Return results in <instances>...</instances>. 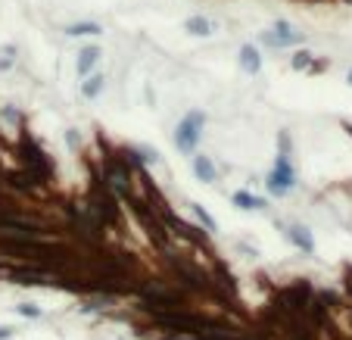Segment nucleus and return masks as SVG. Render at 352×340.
I'll use <instances>...</instances> for the list:
<instances>
[{
  "instance_id": "obj_1",
  "label": "nucleus",
  "mask_w": 352,
  "mask_h": 340,
  "mask_svg": "<svg viewBox=\"0 0 352 340\" xmlns=\"http://www.w3.org/2000/svg\"><path fill=\"white\" fill-rule=\"evenodd\" d=\"M203 125H206V113H199V109L187 113L184 119L178 122V128H175V147H178L181 153H193L199 138H203Z\"/></svg>"
},
{
  "instance_id": "obj_2",
  "label": "nucleus",
  "mask_w": 352,
  "mask_h": 340,
  "mask_svg": "<svg viewBox=\"0 0 352 340\" xmlns=\"http://www.w3.org/2000/svg\"><path fill=\"white\" fill-rule=\"evenodd\" d=\"M265 187H268V193H272V197H287V193L296 187V172H293L290 156L278 153L274 169L268 172V178H265Z\"/></svg>"
},
{
  "instance_id": "obj_3",
  "label": "nucleus",
  "mask_w": 352,
  "mask_h": 340,
  "mask_svg": "<svg viewBox=\"0 0 352 340\" xmlns=\"http://www.w3.org/2000/svg\"><path fill=\"white\" fill-rule=\"evenodd\" d=\"M262 41H265L268 47H278V50H280V47L299 44V41H302V34H299V32H293V28H290V22H287V19H278V22H274V28H272V32H265V34H262Z\"/></svg>"
},
{
  "instance_id": "obj_4",
  "label": "nucleus",
  "mask_w": 352,
  "mask_h": 340,
  "mask_svg": "<svg viewBox=\"0 0 352 340\" xmlns=\"http://www.w3.org/2000/svg\"><path fill=\"white\" fill-rule=\"evenodd\" d=\"M193 175H197L203 184H215V178H219V169H215V162L209 160V156H193Z\"/></svg>"
},
{
  "instance_id": "obj_5",
  "label": "nucleus",
  "mask_w": 352,
  "mask_h": 340,
  "mask_svg": "<svg viewBox=\"0 0 352 340\" xmlns=\"http://www.w3.org/2000/svg\"><path fill=\"white\" fill-rule=\"evenodd\" d=\"M240 69H243L246 75H259V69H262V54L256 50L253 44H243V47H240Z\"/></svg>"
},
{
  "instance_id": "obj_6",
  "label": "nucleus",
  "mask_w": 352,
  "mask_h": 340,
  "mask_svg": "<svg viewBox=\"0 0 352 340\" xmlns=\"http://www.w3.org/2000/svg\"><path fill=\"white\" fill-rule=\"evenodd\" d=\"M100 60V47H85V50H78V60H75V72L85 78V75H91V69L97 66Z\"/></svg>"
},
{
  "instance_id": "obj_7",
  "label": "nucleus",
  "mask_w": 352,
  "mask_h": 340,
  "mask_svg": "<svg viewBox=\"0 0 352 340\" xmlns=\"http://www.w3.org/2000/svg\"><path fill=\"white\" fill-rule=\"evenodd\" d=\"M184 28L193 38H209V34H212V22H209L206 16H190V19L184 22Z\"/></svg>"
},
{
  "instance_id": "obj_8",
  "label": "nucleus",
  "mask_w": 352,
  "mask_h": 340,
  "mask_svg": "<svg viewBox=\"0 0 352 340\" xmlns=\"http://www.w3.org/2000/svg\"><path fill=\"white\" fill-rule=\"evenodd\" d=\"M103 87H107V75H91V78L81 85V97H87V100H97L100 94H103Z\"/></svg>"
},
{
  "instance_id": "obj_9",
  "label": "nucleus",
  "mask_w": 352,
  "mask_h": 340,
  "mask_svg": "<svg viewBox=\"0 0 352 340\" xmlns=\"http://www.w3.org/2000/svg\"><path fill=\"white\" fill-rule=\"evenodd\" d=\"M231 200L237 203L240 209H265V200H262V197H256V193H250V191H237Z\"/></svg>"
},
{
  "instance_id": "obj_10",
  "label": "nucleus",
  "mask_w": 352,
  "mask_h": 340,
  "mask_svg": "<svg viewBox=\"0 0 352 340\" xmlns=\"http://www.w3.org/2000/svg\"><path fill=\"white\" fill-rule=\"evenodd\" d=\"M103 28L97 25V22H75V25L66 28V34H72V38H85V34H100Z\"/></svg>"
},
{
  "instance_id": "obj_11",
  "label": "nucleus",
  "mask_w": 352,
  "mask_h": 340,
  "mask_svg": "<svg viewBox=\"0 0 352 340\" xmlns=\"http://www.w3.org/2000/svg\"><path fill=\"white\" fill-rule=\"evenodd\" d=\"M0 116H3V119L10 122V125H19L22 122V116H19V109L13 107V103H3V107H0Z\"/></svg>"
},
{
  "instance_id": "obj_12",
  "label": "nucleus",
  "mask_w": 352,
  "mask_h": 340,
  "mask_svg": "<svg viewBox=\"0 0 352 340\" xmlns=\"http://www.w3.org/2000/svg\"><path fill=\"white\" fill-rule=\"evenodd\" d=\"M66 144H69L72 150H78V147H81V134L75 131V128H69V131H66Z\"/></svg>"
},
{
  "instance_id": "obj_13",
  "label": "nucleus",
  "mask_w": 352,
  "mask_h": 340,
  "mask_svg": "<svg viewBox=\"0 0 352 340\" xmlns=\"http://www.w3.org/2000/svg\"><path fill=\"white\" fill-rule=\"evenodd\" d=\"M193 213H197V219H199V222H203V225H206V228H209V231H212V228H215V222H212V219H209V215H206V213H203V209H199V206H193Z\"/></svg>"
},
{
  "instance_id": "obj_14",
  "label": "nucleus",
  "mask_w": 352,
  "mask_h": 340,
  "mask_svg": "<svg viewBox=\"0 0 352 340\" xmlns=\"http://www.w3.org/2000/svg\"><path fill=\"white\" fill-rule=\"evenodd\" d=\"M302 66H309V54H296V56H293V69H302Z\"/></svg>"
}]
</instances>
